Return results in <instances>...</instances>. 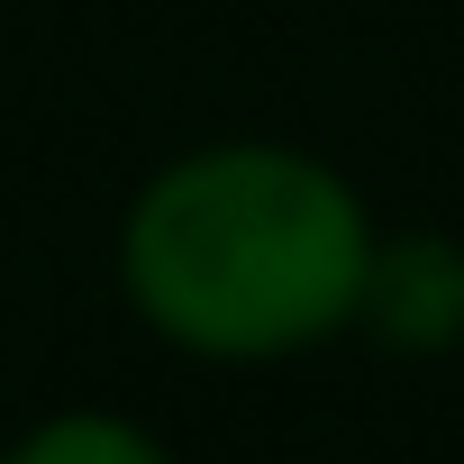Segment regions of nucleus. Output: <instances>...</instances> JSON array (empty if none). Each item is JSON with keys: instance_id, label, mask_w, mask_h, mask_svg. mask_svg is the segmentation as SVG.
Returning a JSON list of instances; mask_svg holds the SVG:
<instances>
[{"instance_id": "obj_1", "label": "nucleus", "mask_w": 464, "mask_h": 464, "mask_svg": "<svg viewBox=\"0 0 464 464\" xmlns=\"http://www.w3.org/2000/svg\"><path fill=\"white\" fill-rule=\"evenodd\" d=\"M364 274L373 227L355 191L283 146L182 155L137 191L119 227V283L137 319L218 364L319 346L364 310Z\"/></svg>"}, {"instance_id": "obj_2", "label": "nucleus", "mask_w": 464, "mask_h": 464, "mask_svg": "<svg viewBox=\"0 0 464 464\" xmlns=\"http://www.w3.org/2000/svg\"><path fill=\"white\" fill-rule=\"evenodd\" d=\"M382 346H455L464 337V246L446 237H401V246H373V274H364V310H355Z\"/></svg>"}, {"instance_id": "obj_3", "label": "nucleus", "mask_w": 464, "mask_h": 464, "mask_svg": "<svg viewBox=\"0 0 464 464\" xmlns=\"http://www.w3.org/2000/svg\"><path fill=\"white\" fill-rule=\"evenodd\" d=\"M0 464H173L137 419H110V410H64L46 428H28L19 446H0Z\"/></svg>"}]
</instances>
